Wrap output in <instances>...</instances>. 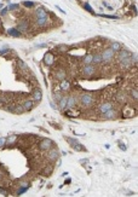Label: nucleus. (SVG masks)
<instances>
[{
  "instance_id": "f257e3e1",
  "label": "nucleus",
  "mask_w": 138,
  "mask_h": 197,
  "mask_svg": "<svg viewBox=\"0 0 138 197\" xmlns=\"http://www.w3.org/2000/svg\"><path fill=\"white\" fill-rule=\"evenodd\" d=\"M80 103L82 106L85 108H88L93 104V97H92L91 93H84L80 96Z\"/></svg>"
},
{
  "instance_id": "f03ea898",
  "label": "nucleus",
  "mask_w": 138,
  "mask_h": 197,
  "mask_svg": "<svg viewBox=\"0 0 138 197\" xmlns=\"http://www.w3.org/2000/svg\"><path fill=\"white\" fill-rule=\"evenodd\" d=\"M60 156H61V152L56 147H51V149L47 150V158H49V161H51V162L57 161V160L60 158Z\"/></svg>"
},
{
  "instance_id": "7ed1b4c3",
  "label": "nucleus",
  "mask_w": 138,
  "mask_h": 197,
  "mask_svg": "<svg viewBox=\"0 0 138 197\" xmlns=\"http://www.w3.org/2000/svg\"><path fill=\"white\" fill-rule=\"evenodd\" d=\"M52 146H54V141L51 140L50 138H44V139L40 141V144H39L40 150H43V151H47Z\"/></svg>"
},
{
  "instance_id": "20e7f679",
  "label": "nucleus",
  "mask_w": 138,
  "mask_h": 197,
  "mask_svg": "<svg viewBox=\"0 0 138 197\" xmlns=\"http://www.w3.org/2000/svg\"><path fill=\"white\" fill-rule=\"evenodd\" d=\"M114 54H115V52H114L112 48H105V50L103 51V52L100 53V56H102V59H103V62H110V61L114 58Z\"/></svg>"
},
{
  "instance_id": "39448f33",
  "label": "nucleus",
  "mask_w": 138,
  "mask_h": 197,
  "mask_svg": "<svg viewBox=\"0 0 138 197\" xmlns=\"http://www.w3.org/2000/svg\"><path fill=\"white\" fill-rule=\"evenodd\" d=\"M43 62H44L45 65L51 67L55 63V56L52 52H46L44 54V58H43Z\"/></svg>"
},
{
  "instance_id": "423d86ee",
  "label": "nucleus",
  "mask_w": 138,
  "mask_h": 197,
  "mask_svg": "<svg viewBox=\"0 0 138 197\" xmlns=\"http://www.w3.org/2000/svg\"><path fill=\"white\" fill-rule=\"evenodd\" d=\"M94 72H96V67H94L93 64H86V65L82 68V73H84V75L86 76V78L92 76L94 74Z\"/></svg>"
},
{
  "instance_id": "0eeeda50",
  "label": "nucleus",
  "mask_w": 138,
  "mask_h": 197,
  "mask_svg": "<svg viewBox=\"0 0 138 197\" xmlns=\"http://www.w3.org/2000/svg\"><path fill=\"white\" fill-rule=\"evenodd\" d=\"M102 115H103V117L105 120H115L116 117H118V111H116L115 109H113V108H112L110 110L105 111V113L102 114Z\"/></svg>"
},
{
  "instance_id": "6e6552de",
  "label": "nucleus",
  "mask_w": 138,
  "mask_h": 197,
  "mask_svg": "<svg viewBox=\"0 0 138 197\" xmlns=\"http://www.w3.org/2000/svg\"><path fill=\"white\" fill-rule=\"evenodd\" d=\"M132 52H130L129 50H126V48H121V50L118 52V61H123L124 58H126V57H131Z\"/></svg>"
},
{
  "instance_id": "1a4fd4ad",
  "label": "nucleus",
  "mask_w": 138,
  "mask_h": 197,
  "mask_svg": "<svg viewBox=\"0 0 138 197\" xmlns=\"http://www.w3.org/2000/svg\"><path fill=\"white\" fill-rule=\"evenodd\" d=\"M17 29L21 33H27L29 30V23L27 21H19L18 25H17Z\"/></svg>"
},
{
  "instance_id": "9d476101",
  "label": "nucleus",
  "mask_w": 138,
  "mask_h": 197,
  "mask_svg": "<svg viewBox=\"0 0 138 197\" xmlns=\"http://www.w3.org/2000/svg\"><path fill=\"white\" fill-rule=\"evenodd\" d=\"M34 15H35V18H45V17H47V12L44 7H38V9L35 10Z\"/></svg>"
},
{
  "instance_id": "9b49d317",
  "label": "nucleus",
  "mask_w": 138,
  "mask_h": 197,
  "mask_svg": "<svg viewBox=\"0 0 138 197\" xmlns=\"http://www.w3.org/2000/svg\"><path fill=\"white\" fill-rule=\"evenodd\" d=\"M113 108V103H110V102H105V103L100 104L99 108H98V110H99L100 114H104L105 111H108V110H110Z\"/></svg>"
},
{
  "instance_id": "f8f14e48",
  "label": "nucleus",
  "mask_w": 138,
  "mask_h": 197,
  "mask_svg": "<svg viewBox=\"0 0 138 197\" xmlns=\"http://www.w3.org/2000/svg\"><path fill=\"white\" fill-rule=\"evenodd\" d=\"M76 103H78L76 97H74V96H70V97H68V100H67V109H69V110L74 109V106L76 105Z\"/></svg>"
},
{
  "instance_id": "ddd939ff",
  "label": "nucleus",
  "mask_w": 138,
  "mask_h": 197,
  "mask_svg": "<svg viewBox=\"0 0 138 197\" xmlns=\"http://www.w3.org/2000/svg\"><path fill=\"white\" fill-rule=\"evenodd\" d=\"M31 98L34 102H40L41 98H43V92H41L40 88H35L33 94H31Z\"/></svg>"
},
{
  "instance_id": "4468645a",
  "label": "nucleus",
  "mask_w": 138,
  "mask_h": 197,
  "mask_svg": "<svg viewBox=\"0 0 138 197\" xmlns=\"http://www.w3.org/2000/svg\"><path fill=\"white\" fill-rule=\"evenodd\" d=\"M67 100H68V97H66V96H63L62 99L57 103V106H58V109H60V111H64V110L67 109Z\"/></svg>"
},
{
  "instance_id": "2eb2a0df",
  "label": "nucleus",
  "mask_w": 138,
  "mask_h": 197,
  "mask_svg": "<svg viewBox=\"0 0 138 197\" xmlns=\"http://www.w3.org/2000/svg\"><path fill=\"white\" fill-rule=\"evenodd\" d=\"M7 34H9L10 36H12V38H19V36H22V33L17 28H9L7 29Z\"/></svg>"
},
{
  "instance_id": "dca6fc26",
  "label": "nucleus",
  "mask_w": 138,
  "mask_h": 197,
  "mask_svg": "<svg viewBox=\"0 0 138 197\" xmlns=\"http://www.w3.org/2000/svg\"><path fill=\"white\" fill-rule=\"evenodd\" d=\"M120 64H121V67H123L124 69H127V68H130V67L133 64L132 63V59H131V57H126V58H124L123 61H120Z\"/></svg>"
},
{
  "instance_id": "f3484780",
  "label": "nucleus",
  "mask_w": 138,
  "mask_h": 197,
  "mask_svg": "<svg viewBox=\"0 0 138 197\" xmlns=\"http://www.w3.org/2000/svg\"><path fill=\"white\" fill-rule=\"evenodd\" d=\"M70 82L67 80V79H64V80H61V84H60V88L61 91H69L70 90Z\"/></svg>"
},
{
  "instance_id": "a211bd4d",
  "label": "nucleus",
  "mask_w": 138,
  "mask_h": 197,
  "mask_svg": "<svg viewBox=\"0 0 138 197\" xmlns=\"http://www.w3.org/2000/svg\"><path fill=\"white\" fill-rule=\"evenodd\" d=\"M22 105H23V108H24V111H30V110L34 108V100L27 99V100H24V103H23Z\"/></svg>"
},
{
  "instance_id": "6ab92c4d",
  "label": "nucleus",
  "mask_w": 138,
  "mask_h": 197,
  "mask_svg": "<svg viewBox=\"0 0 138 197\" xmlns=\"http://www.w3.org/2000/svg\"><path fill=\"white\" fill-rule=\"evenodd\" d=\"M49 17H45V18H35V23H36V25L38 27H40V28H43V27H46L47 23H49Z\"/></svg>"
},
{
  "instance_id": "aec40b11",
  "label": "nucleus",
  "mask_w": 138,
  "mask_h": 197,
  "mask_svg": "<svg viewBox=\"0 0 138 197\" xmlns=\"http://www.w3.org/2000/svg\"><path fill=\"white\" fill-rule=\"evenodd\" d=\"M100 63H103V59H102V56H100V53H96L92 56V64L93 65H98Z\"/></svg>"
},
{
  "instance_id": "412c9836",
  "label": "nucleus",
  "mask_w": 138,
  "mask_h": 197,
  "mask_svg": "<svg viewBox=\"0 0 138 197\" xmlns=\"http://www.w3.org/2000/svg\"><path fill=\"white\" fill-rule=\"evenodd\" d=\"M52 172H54V166L52 165H47V166H45L44 171H43V175L44 177H50L52 174Z\"/></svg>"
},
{
  "instance_id": "4be33fe9",
  "label": "nucleus",
  "mask_w": 138,
  "mask_h": 197,
  "mask_svg": "<svg viewBox=\"0 0 138 197\" xmlns=\"http://www.w3.org/2000/svg\"><path fill=\"white\" fill-rule=\"evenodd\" d=\"M109 48H112L114 52H119V51L123 48V46H121V44H120V42H118V41H113V42L110 44Z\"/></svg>"
},
{
  "instance_id": "5701e85b",
  "label": "nucleus",
  "mask_w": 138,
  "mask_h": 197,
  "mask_svg": "<svg viewBox=\"0 0 138 197\" xmlns=\"http://www.w3.org/2000/svg\"><path fill=\"white\" fill-rule=\"evenodd\" d=\"M67 78V73H66V70H62V69H60V70H57V73H56V79L57 80H64V79Z\"/></svg>"
},
{
  "instance_id": "b1692460",
  "label": "nucleus",
  "mask_w": 138,
  "mask_h": 197,
  "mask_svg": "<svg viewBox=\"0 0 138 197\" xmlns=\"http://www.w3.org/2000/svg\"><path fill=\"white\" fill-rule=\"evenodd\" d=\"M92 56H93V54H91V53L85 54L84 58H82V63H84V65H86V64H92Z\"/></svg>"
},
{
  "instance_id": "393cba45",
  "label": "nucleus",
  "mask_w": 138,
  "mask_h": 197,
  "mask_svg": "<svg viewBox=\"0 0 138 197\" xmlns=\"http://www.w3.org/2000/svg\"><path fill=\"white\" fill-rule=\"evenodd\" d=\"M62 97H63V94H62V92H57V91H55L54 92V96H52V98H54V103H58L61 99H62Z\"/></svg>"
},
{
  "instance_id": "a878e982",
  "label": "nucleus",
  "mask_w": 138,
  "mask_h": 197,
  "mask_svg": "<svg viewBox=\"0 0 138 197\" xmlns=\"http://www.w3.org/2000/svg\"><path fill=\"white\" fill-rule=\"evenodd\" d=\"M56 50L60 51V52H67L69 50V46L68 45H64V44H60L56 46Z\"/></svg>"
},
{
  "instance_id": "bb28decb",
  "label": "nucleus",
  "mask_w": 138,
  "mask_h": 197,
  "mask_svg": "<svg viewBox=\"0 0 138 197\" xmlns=\"http://www.w3.org/2000/svg\"><path fill=\"white\" fill-rule=\"evenodd\" d=\"M73 149H74V150H76V151H86V147H84V145L82 144H80V143H76V144H74L73 145Z\"/></svg>"
},
{
  "instance_id": "cd10ccee",
  "label": "nucleus",
  "mask_w": 138,
  "mask_h": 197,
  "mask_svg": "<svg viewBox=\"0 0 138 197\" xmlns=\"http://www.w3.org/2000/svg\"><path fill=\"white\" fill-rule=\"evenodd\" d=\"M64 140H66L67 143H69V144H70V146H73L74 144H76V143H78V139H75V138L67 137V135H64Z\"/></svg>"
},
{
  "instance_id": "c85d7f7f",
  "label": "nucleus",
  "mask_w": 138,
  "mask_h": 197,
  "mask_svg": "<svg viewBox=\"0 0 138 197\" xmlns=\"http://www.w3.org/2000/svg\"><path fill=\"white\" fill-rule=\"evenodd\" d=\"M16 140H17V135H11V137L6 138V144L5 145H11V144H13Z\"/></svg>"
},
{
  "instance_id": "c756f323",
  "label": "nucleus",
  "mask_w": 138,
  "mask_h": 197,
  "mask_svg": "<svg viewBox=\"0 0 138 197\" xmlns=\"http://www.w3.org/2000/svg\"><path fill=\"white\" fill-rule=\"evenodd\" d=\"M13 113L15 114H23L24 113V108H23V105H16L15 109H13Z\"/></svg>"
},
{
  "instance_id": "7c9ffc66",
  "label": "nucleus",
  "mask_w": 138,
  "mask_h": 197,
  "mask_svg": "<svg viewBox=\"0 0 138 197\" xmlns=\"http://www.w3.org/2000/svg\"><path fill=\"white\" fill-rule=\"evenodd\" d=\"M17 65H18L19 69H22V70H27V69H28L27 64H25V63L23 62L22 59H18V61H17Z\"/></svg>"
},
{
  "instance_id": "2f4dec72",
  "label": "nucleus",
  "mask_w": 138,
  "mask_h": 197,
  "mask_svg": "<svg viewBox=\"0 0 138 197\" xmlns=\"http://www.w3.org/2000/svg\"><path fill=\"white\" fill-rule=\"evenodd\" d=\"M84 9L86 10V11H88L90 13H92V15H96V13H94V11H93V9H92L91 5H90L88 3H85L84 4Z\"/></svg>"
},
{
  "instance_id": "473e14b6",
  "label": "nucleus",
  "mask_w": 138,
  "mask_h": 197,
  "mask_svg": "<svg viewBox=\"0 0 138 197\" xmlns=\"http://www.w3.org/2000/svg\"><path fill=\"white\" fill-rule=\"evenodd\" d=\"M131 96H132V98L137 102L138 100V91H137V88H132L131 90Z\"/></svg>"
},
{
  "instance_id": "72a5a7b5",
  "label": "nucleus",
  "mask_w": 138,
  "mask_h": 197,
  "mask_svg": "<svg viewBox=\"0 0 138 197\" xmlns=\"http://www.w3.org/2000/svg\"><path fill=\"white\" fill-rule=\"evenodd\" d=\"M19 9V4H10L7 10L9 11H15V10H18Z\"/></svg>"
},
{
  "instance_id": "f704fd0d",
  "label": "nucleus",
  "mask_w": 138,
  "mask_h": 197,
  "mask_svg": "<svg viewBox=\"0 0 138 197\" xmlns=\"http://www.w3.org/2000/svg\"><path fill=\"white\" fill-rule=\"evenodd\" d=\"M116 99L119 100V102H125V100H126V94L119 93L118 96H116Z\"/></svg>"
},
{
  "instance_id": "c9c22d12",
  "label": "nucleus",
  "mask_w": 138,
  "mask_h": 197,
  "mask_svg": "<svg viewBox=\"0 0 138 197\" xmlns=\"http://www.w3.org/2000/svg\"><path fill=\"white\" fill-rule=\"evenodd\" d=\"M98 16H102V17H104V18H110V19H118L119 17L118 16H113V15H104V13H100V15Z\"/></svg>"
},
{
  "instance_id": "e433bc0d",
  "label": "nucleus",
  "mask_w": 138,
  "mask_h": 197,
  "mask_svg": "<svg viewBox=\"0 0 138 197\" xmlns=\"http://www.w3.org/2000/svg\"><path fill=\"white\" fill-rule=\"evenodd\" d=\"M19 188H24V189H29L30 184L28 182H19Z\"/></svg>"
},
{
  "instance_id": "4c0bfd02",
  "label": "nucleus",
  "mask_w": 138,
  "mask_h": 197,
  "mask_svg": "<svg viewBox=\"0 0 138 197\" xmlns=\"http://www.w3.org/2000/svg\"><path fill=\"white\" fill-rule=\"evenodd\" d=\"M23 5H24L25 7H29V9L35 6V4L33 3V1H23Z\"/></svg>"
},
{
  "instance_id": "58836bf2",
  "label": "nucleus",
  "mask_w": 138,
  "mask_h": 197,
  "mask_svg": "<svg viewBox=\"0 0 138 197\" xmlns=\"http://www.w3.org/2000/svg\"><path fill=\"white\" fill-rule=\"evenodd\" d=\"M7 12H9L7 7H3V9H1V11H0V16H1V17H4V16L7 15Z\"/></svg>"
},
{
  "instance_id": "ea45409f",
  "label": "nucleus",
  "mask_w": 138,
  "mask_h": 197,
  "mask_svg": "<svg viewBox=\"0 0 138 197\" xmlns=\"http://www.w3.org/2000/svg\"><path fill=\"white\" fill-rule=\"evenodd\" d=\"M10 51H11L10 48H1V50H0V56H5V54L9 53Z\"/></svg>"
},
{
  "instance_id": "a19ab883",
  "label": "nucleus",
  "mask_w": 138,
  "mask_h": 197,
  "mask_svg": "<svg viewBox=\"0 0 138 197\" xmlns=\"http://www.w3.org/2000/svg\"><path fill=\"white\" fill-rule=\"evenodd\" d=\"M5 144H6V138H0V147L5 146Z\"/></svg>"
},
{
  "instance_id": "79ce46f5",
  "label": "nucleus",
  "mask_w": 138,
  "mask_h": 197,
  "mask_svg": "<svg viewBox=\"0 0 138 197\" xmlns=\"http://www.w3.org/2000/svg\"><path fill=\"white\" fill-rule=\"evenodd\" d=\"M0 194L4 195V196H9V192H7L5 189H3V188H0Z\"/></svg>"
},
{
  "instance_id": "37998d69",
  "label": "nucleus",
  "mask_w": 138,
  "mask_h": 197,
  "mask_svg": "<svg viewBox=\"0 0 138 197\" xmlns=\"http://www.w3.org/2000/svg\"><path fill=\"white\" fill-rule=\"evenodd\" d=\"M118 143H119V145H120V146H119L120 149H121V150H123V151H126V149H127V146H125V145H124V144H123V143H121V141H120V140L118 141Z\"/></svg>"
},
{
  "instance_id": "c03bdc74",
  "label": "nucleus",
  "mask_w": 138,
  "mask_h": 197,
  "mask_svg": "<svg viewBox=\"0 0 138 197\" xmlns=\"http://www.w3.org/2000/svg\"><path fill=\"white\" fill-rule=\"evenodd\" d=\"M35 47H39V48H46L47 44H38V45H35Z\"/></svg>"
},
{
  "instance_id": "a18cd8bd",
  "label": "nucleus",
  "mask_w": 138,
  "mask_h": 197,
  "mask_svg": "<svg viewBox=\"0 0 138 197\" xmlns=\"http://www.w3.org/2000/svg\"><path fill=\"white\" fill-rule=\"evenodd\" d=\"M131 11L137 15V6H136V5H131Z\"/></svg>"
},
{
  "instance_id": "49530a36",
  "label": "nucleus",
  "mask_w": 138,
  "mask_h": 197,
  "mask_svg": "<svg viewBox=\"0 0 138 197\" xmlns=\"http://www.w3.org/2000/svg\"><path fill=\"white\" fill-rule=\"evenodd\" d=\"M56 9H57V10H58V11H60V12H62V13H66V11H63V10H62V9H61V7H60V6H58V5H56Z\"/></svg>"
},
{
  "instance_id": "de8ad7c7",
  "label": "nucleus",
  "mask_w": 138,
  "mask_h": 197,
  "mask_svg": "<svg viewBox=\"0 0 138 197\" xmlns=\"http://www.w3.org/2000/svg\"><path fill=\"white\" fill-rule=\"evenodd\" d=\"M70 183H72V180H70V179H67V180H66V182H64V185H67V184H70Z\"/></svg>"
},
{
  "instance_id": "09e8293b",
  "label": "nucleus",
  "mask_w": 138,
  "mask_h": 197,
  "mask_svg": "<svg viewBox=\"0 0 138 197\" xmlns=\"http://www.w3.org/2000/svg\"><path fill=\"white\" fill-rule=\"evenodd\" d=\"M85 162H88V160H80V163H85Z\"/></svg>"
},
{
  "instance_id": "8fccbe9b",
  "label": "nucleus",
  "mask_w": 138,
  "mask_h": 197,
  "mask_svg": "<svg viewBox=\"0 0 138 197\" xmlns=\"http://www.w3.org/2000/svg\"><path fill=\"white\" fill-rule=\"evenodd\" d=\"M61 165H62V161H61V160H58V162H57V166L61 167Z\"/></svg>"
},
{
  "instance_id": "3c124183",
  "label": "nucleus",
  "mask_w": 138,
  "mask_h": 197,
  "mask_svg": "<svg viewBox=\"0 0 138 197\" xmlns=\"http://www.w3.org/2000/svg\"><path fill=\"white\" fill-rule=\"evenodd\" d=\"M67 175H69V174H68V172H64V173L62 174V177H67Z\"/></svg>"
},
{
  "instance_id": "603ef678",
  "label": "nucleus",
  "mask_w": 138,
  "mask_h": 197,
  "mask_svg": "<svg viewBox=\"0 0 138 197\" xmlns=\"http://www.w3.org/2000/svg\"><path fill=\"white\" fill-rule=\"evenodd\" d=\"M104 146H105V149H110V145L109 144H105Z\"/></svg>"
},
{
  "instance_id": "864d4df0",
  "label": "nucleus",
  "mask_w": 138,
  "mask_h": 197,
  "mask_svg": "<svg viewBox=\"0 0 138 197\" xmlns=\"http://www.w3.org/2000/svg\"><path fill=\"white\" fill-rule=\"evenodd\" d=\"M3 7H4V4H1V3H0V10L3 9Z\"/></svg>"
},
{
  "instance_id": "5fc2aeb1",
  "label": "nucleus",
  "mask_w": 138,
  "mask_h": 197,
  "mask_svg": "<svg viewBox=\"0 0 138 197\" xmlns=\"http://www.w3.org/2000/svg\"><path fill=\"white\" fill-rule=\"evenodd\" d=\"M0 105H1V99H0Z\"/></svg>"
}]
</instances>
